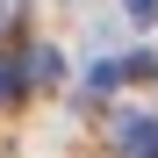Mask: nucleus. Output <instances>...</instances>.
<instances>
[{"label": "nucleus", "instance_id": "nucleus-1", "mask_svg": "<svg viewBox=\"0 0 158 158\" xmlns=\"http://www.w3.org/2000/svg\"><path fill=\"white\" fill-rule=\"evenodd\" d=\"M115 144L129 158H158V115H115Z\"/></svg>", "mask_w": 158, "mask_h": 158}, {"label": "nucleus", "instance_id": "nucleus-2", "mask_svg": "<svg viewBox=\"0 0 158 158\" xmlns=\"http://www.w3.org/2000/svg\"><path fill=\"white\" fill-rule=\"evenodd\" d=\"M29 79H36V86H58V79H65V58H58V50H29Z\"/></svg>", "mask_w": 158, "mask_h": 158}, {"label": "nucleus", "instance_id": "nucleus-3", "mask_svg": "<svg viewBox=\"0 0 158 158\" xmlns=\"http://www.w3.org/2000/svg\"><path fill=\"white\" fill-rule=\"evenodd\" d=\"M7 94H22V65H15V58H0V101H7Z\"/></svg>", "mask_w": 158, "mask_h": 158}, {"label": "nucleus", "instance_id": "nucleus-4", "mask_svg": "<svg viewBox=\"0 0 158 158\" xmlns=\"http://www.w3.org/2000/svg\"><path fill=\"white\" fill-rule=\"evenodd\" d=\"M122 72H129V79H151V72H158V58H151V50H137V58H122Z\"/></svg>", "mask_w": 158, "mask_h": 158}, {"label": "nucleus", "instance_id": "nucleus-5", "mask_svg": "<svg viewBox=\"0 0 158 158\" xmlns=\"http://www.w3.org/2000/svg\"><path fill=\"white\" fill-rule=\"evenodd\" d=\"M122 7L137 15V22H151V15H158V0H122Z\"/></svg>", "mask_w": 158, "mask_h": 158}, {"label": "nucleus", "instance_id": "nucleus-6", "mask_svg": "<svg viewBox=\"0 0 158 158\" xmlns=\"http://www.w3.org/2000/svg\"><path fill=\"white\" fill-rule=\"evenodd\" d=\"M7 15H15V0H0V22H7Z\"/></svg>", "mask_w": 158, "mask_h": 158}]
</instances>
